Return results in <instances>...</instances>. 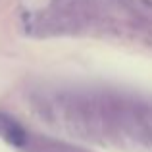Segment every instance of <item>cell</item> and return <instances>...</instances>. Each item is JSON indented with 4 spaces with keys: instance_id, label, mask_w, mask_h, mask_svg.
<instances>
[{
    "instance_id": "6da1fadb",
    "label": "cell",
    "mask_w": 152,
    "mask_h": 152,
    "mask_svg": "<svg viewBox=\"0 0 152 152\" xmlns=\"http://www.w3.org/2000/svg\"><path fill=\"white\" fill-rule=\"evenodd\" d=\"M60 108L67 129L83 139L100 142L104 141V135L114 129L110 98L87 93H71L62 98Z\"/></svg>"
},
{
    "instance_id": "3957f363",
    "label": "cell",
    "mask_w": 152,
    "mask_h": 152,
    "mask_svg": "<svg viewBox=\"0 0 152 152\" xmlns=\"http://www.w3.org/2000/svg\"><path fill=\"white\" fill-rule=\"evenodd\" d=\"M39 150L41 152H85L77 146L66 145V142H56V141H41L39 142Z\"/></svg>"
},
{
    "instance_id": "7a4b0ae2",
    "label": "cell",
    "mask_w": 152,
    "mask_h": 152,
    "mask_svg": "<svg viewBox=\"0 0 152 152\" xmlns=\"http://www.w3.org/2000/svg\"><path fill=\"white\" fill-rule=\"evenodd\" d=\"M0 133H2L4 139L14 146H25L27 142H29L27 131L23 129L18 121L6 118V115H0Z\"/></svg>"
}]
</instances>
